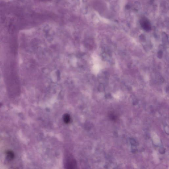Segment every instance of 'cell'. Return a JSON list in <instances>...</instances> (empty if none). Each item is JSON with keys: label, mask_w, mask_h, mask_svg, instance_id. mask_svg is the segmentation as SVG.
Listing matches in <instances>:
<instances>
[{"label": "cell", "mask_w": 169, "mask_h": 169, "mask_svg": "<svg viewBox=\"0 0 169 169\" xmlns=\"http://www.w3.org/2000/svg\"><path fill=\"white\" fill-rule=\"evenodd\" d=\"M65 166L67 169H74L77 167L76 161L72 157L69 156L67 158L65 161Z\"/></svg>", "instance_id": "1"}, {"label": "cell", "mask_w": 169, "mask_h": 169, "mask_svg": "<svg viewBox=\"0 0 169 169\" xmlns=\"http://www.w3.org/2000/svg\"><path fill=\"white\" fill-rule=\"evenodd\" d=\"M141 27L146 31H149L151 30V26L148 19L145 18H142L140 22Z\"/></svg>", "instance_id": "2"}, {"label": "cell", "mask_w": 169, "mask_h": 169, "mask_svg": "<svg viewBox=\"0 0 169 169\" xmlns=\"http://www.w3.org/2000/svg\"><path fill=\"white\" fill-rule=\"evenodd\" d=\"M6 158L8 161H11L15 157L14 152L12 151H8L6 152Z\"/></svg>", "instance_id": "3"}, {"label": "cell", "mask_w": 169, "mask_h": 169, "mask_svg": "<svg viewBox=\"0 0 169 169\" xmlns=\"http://www.w3.org/2000/svg\"><path fill=\"white\" fill-rule=\"evenodd\" d=\"M63 120L64 122L66 123H69L70 121V117L69 114H65L63 116Z\"/></svg>", "instance_id": "4"}, {"label": "cell", "mask_w": 169, "mask_h": 169, "mask_svg": "<svg viewBox=\"0 0 169 169\" xmlns=\"http://www.w3.org/2000/svg\"><path fill=\"white\" fill-rule=\"evenodd\" d=\"M162 55H163L162 52L161 50L159 51L158 54V58H161L162 57Z\"/></svg>", "instance_id": "5"}, {"label": "cell", "mask_w": 169, "mask_h": 169, "mask_svg": "<svg viewBox=\"0 0 169 169\" xmlns=\"http://www.w3.org/2000/svg\"><path fill=\"white\" fill-rule=\"evenodd\" d=\"M2 106V104L1 103H0V108H1V107Z\"/></svg>", "instance_id": "6"}]
</instances>
